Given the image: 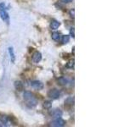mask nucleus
Segmentation results:
<instances>
[{"instance_id": "obj_14", "label": "nucleus", "mask_w": 113, "mask_h": 127, "mask_svg": "<svg viewBox=\"0 0 113 127\" xmlns=\"http://www.w3.org/2000/svg\"><path fill=\"white\" fill-rule=\"evenodd\" d=\"M0 121L2 122V124L6 125L7 124H8V122H9V118L7 116H2L0 118Z\"/></svg>"}, {"instance_id": "obj_17", "label": "nucleus", "mask_w": 113, "mask_h": 127, "mask_svg": "<svg viewBox=\"0 0 113 127\" xmlns=\"http://www.w3.org/2000/svg\"><path fill=\"white\" fill-rule=\"evenodd\" d=\"M51 106H52V104H51L50 102H48V101L45 102V103L44 104V107L45 108H51Z\"/></svg>"}, {"instance_id": "obj_1", "label": "nucleus", "mask_w": 113, "mask_h": 127, "mask_svg": "<svg viewBox=\"0 0 113 127\" xmlns=\"http://www.w3.org/2000/svg\"><path fill=\"white\" fill-rule=\"evenodd\" d=\"M23 97H24L25 101L26 102V104L30 107V108H33L35 106L37 105V101L36 97H34V95L31 92H25L24 94H23Z\"/></svg>"}, {"instance_id": "obj_18", "label": "nucleus", "mask_w": 113, "mask_h": 127, "mask_svg": "<svg viewBox=\"0 0 113 127\" xmlns=\"http://www.w3.org/2000/svg\"><path fill=\"white\" fill-rule=\"evenodd\" d=\"M74 31H75V29L73 28V27H72V28H71V30H70V34H71V36H72V37H75V36H74Z\"/></svg>"}, {"instance_id": "obj_20", "label": "nucleus", "mask_w": 113, "mask_h": 127, "mask_svg": "<svg viewBox=\"0 0 113 127\" xmlns=\"http://www.w3.org/2000/svg\"><path fill=\"white\" fill-rule=\"evenodd\" d=\"M4 8H5V5H4V3L0 4V10H3V9H4Z\"/></svg>"}, {"instance_id": "obj_21", "label": "nucleus", "mask_w": 113, "mask_h": 127, "mask_svg": "<svg viewBox=\"0 0 113 127\" xmlns=\"http://www.w3.org/2000/svg\"><path fill=\"white\" fill-rule=\"evenodd\" d=\"M63 3H65V4H67V3H71L72 1V0H61Z\"/></svg>"}, {"instance_id": "obj_10", "label": "nucleus", "mask_w": 113, "mask_h": 127, "mask_svg": "<svg viewBox=\"0 0 113 127\" xmlns=\"http://www.w3.org/2000/svg\"><path fill=\"white\" fill-rule=\"evenodd\" d=\"M67 83L68 80L65 79V77H61L58 79V84L61 85V86H65V85H67Z\"/></svg>"}, {"instance_id": "obj_12", "label": "nucleus", "mask_w": 113, "mask_h": 127, "mask_svg": "<svg viewBox=\"0 0 113 127\" xmlns=\"http://www.w3.org/2000/svg\"><path fill=\"white\" fill-rule=\"evenodd\" d=\"M9 54H10V58H11V61L12 62H15V54H14V50L12 47H9Z\"/></svg>"}, {"instance_id": "obj_9", "label": "nucleus", "mask_w": 113, "mask_h": 127, "mask_svg": "<svg viewBox=\"0 0 113 127\" xmlns=\"http://www.w3.org/2000/svg\"><path fill=\"white\" fill-rule=\"evenodd\" d=\"M15 86L18 91H21L22 89H23V87H24L23 83H22L21 81H16L15 82Z\"/></svg>"}, {"instance_id": "obj_4", "label": "nucleus", "mask_w": 113, "mask_h": 127, "mask_svg": "<svg viewBox=\"0 0 113 127\" xmlns=\"http://www.w3.org/2000/svg\"><path fill=\"white\" fill-rule=\"evenodd\" d=\"M31 86L36 90H42L44 88V84L38 81H34L31 82Z\"/></svg>"}, {"instance_id": "obj_16", "label": "nucleus", "mask_w": 113, "mask_h": 127, "mask_svg": "<svg viewBox=\"0 0 113 127\" xmlns=\"http://www.w3.org/2000/svg\"><path fill=\"white\" fill-rule=\"evenodd\" d=\"M74 65H75V61H74V59H72V60H70L69 62L67 63L66 67L69 68V69H72V68L74 67Z\"/></svg>"}, {"instance_id": "obj_7", "label": "nucleus", "mask_w": 113, "mask_h": 127, "mask_svg": "<svg viewBox=\"0 0 113 127\" xmlns=\"http://www.w3.org/2000/svg\"><path fill=\"white\" fill-rule=\"evenodd\" d=\"M0 17L4 21H9V15L4 9L0 10Z\"/></svg>"}, {"instance_id": "obj_15", "label": "nucleus", "mask_w": 113, "mask_h": 127, "mask_svg": "<svg viewBox=\"0 0 113 127\" xmlns=\"http://www.w3.org/2000/svg\"><path fill=\"white\" fill-rule=\"evenodd\" d=\"M51 37H52L53 40H54V41H58L60 39V34L59 32H54L52 33V35H51Z\"/></svg>"}, {"instance_id": "obj_13", "label": "nucleus", "mask_w": 113, "mask_h": 127, "mask_svg": "<svg viewBox=\"0 0 113 127\" xmlns=\"http://www.w3.org/2000/svg\"><path fill=\"white\" fill-rule=\"evenodd\" d=\"M69 41H70V37L68 36V35H65V36L62 37V40H61V42H62L63 44H66V43L69 42Z\"/></svg>"}, {"instance_id": "obj_19", "label": "nucleus", "mask_w": 113, "mask_h": 127, "mask_svg": "<svg viewBox=\"0 0 113 127\" xmlns=\"http://www.w3.org/2000/svg\"><path fill=\"white\" fill-rule=\"evenodd\" d=\"M74 13H75V10H74V9H72V10L70 11V15H71L72 18H74Z\"/></svg>"}, {"instance_id": "obj_3", "label": "nucleus", "mask_w": 113, "mask_h": 127, "mask_svg": "<svg viewBox=\"0 0 113 127\" xmlns=\"http://www.w3.org/2000/svg\"><path fill=\"white\" fill-rule=\"evenodd\" d=\"M65 125V121L64 119H62L61 117L60 118H55V119L51 123V125L54 127H62Z\"/></svg>"}, {"instance_id": "obj_2", "label": "nucleus", "mask_w": 113, "mask_h": 127, "mask_svg": "<svg viewBox=\"0 0 113 127\" xmlns=\"http://www.w3.org/2000/svg\"><path fill=\"white\" fill-rule=\"evenodd\" d=\"M48 96L52 99H58L61 97V92H60V91L57 90V89H51V90L48 92Z\"/></svg>"}, {"instance_id": "obj_11", "label": "nucleus", "mask_w": 113, "mask_h": 127, "mask_svg": "<svg viewBox=\"0 0 113 127\" xmlns=\"http://www.w3.org/2000/svg\"><path fill=\"white\" fill-rule=\"evenodd\" d=\"M73 103H74V98L73 97H68L66 100L65 101V105H73Z\"/></svg>"}, {"instance_id": "obj_8", "label": "nucleus", "mask_w": 113, "mask_h": 127, "mask_svg": "<svg viewBox=\"0 0 113 127\" xmlns=\"http://www.w3.org/2000/svg\"><path fill=\"white\" fill-rule=\"evenodd\" d=\"M60 26H61V23L59 21H57V20H53L50 24V28L52 29V30H57V29L59 28Z\"/></svg>"}, {"instance_id": "obj_6", "label": "nucleus", "mask_w": 113, "mask_h": 127, "mask_svg": "<svg viewBox=\"0 0 113 127\" xmlns=\"http://www.w3.org/2000/svg\"><path fill=\"white\" fill-rule=\"evenodd\" d=\"M50 115H52L54 118H60L62 116V111L61 109H54L52 112L49 113Z\"/></svg>"}, {"instance_id": "obj_5", "label": "nucleus", "mask_w": 113, "mask_h": 127, "mask_svg": "<svg viewBox=\"0 0 113 127\" xmlns=\"http://www.w3.org/2000/svg\"><path fill=\"white\" fill-rule=\"evenodd\" d=\"M42 59V54L41 53L39 52H36L34 53V54L32 55V61L33 63L35 64H37V63H39Z\"/></svg>"}]
</instances>
